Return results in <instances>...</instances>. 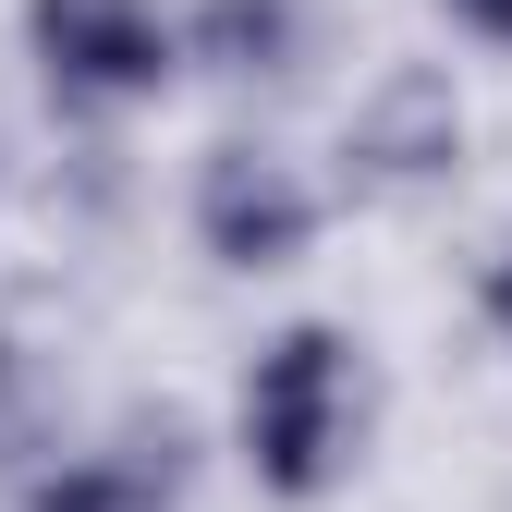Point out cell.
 <instances>
[{
	"mask_svg": "<svg viewBox=\"0 0 512 512\" xmlns=\"http://www.w3.org/2000/svg\"><path fill=\"white\" fill-rule=\"evenodd\" d=\"M452 98H439L427 74H403L391 98H378V122H366V147H391V171H427V159H452Z\"/></svg>",
	"mask_w": 512,
	"mask_h": 512,
	"instance_id": "8992f818",
	"label": "cell"
},
{
	"mask_svg": "<svg viewBox=\"0 0 512 512\" xmlns=\"http://www.w3.org/2000/svg\"><path fill=\"white\" fill-rule=\"evenodd\" d=\"M25 37L61 98H159L183 61L159 0H25Z\"/></svg>",
	"mask_w": 512,
	"mask_h": 512,
	"instance_id": "7a4b0ae2",
	"label": "cell"
},
{
	"mask_svg": "<svg viewBox=\"0 0 512 512\" xmlns=\"http://www.w3.org/2000/svg\"><path fill=\"white\" fill-rule=\"evenodd\" d=\"M488 330L512 342V256H500V269H488Z\"/></svg>",
	"mask_w": 512,
	"mask_h": 512,
	"instance_id": "52a82bcc",
	"label": "cell"
},
{
	"mask_svg": "<svg viewBox=\"0 0 512 512\" xmlns=\"http://www.w3.org/2000/svg\"><path fill=\"white\" fill-rule=\"evenodd\" d=\"M196 49L232 61V74H281V61H293V0H208Z\"/></svg>",
	"mask_w": 512,
	"mask_h": 512,
	"instance_id": "277c9868",
	"label": "cell"
},
{
	"mask_svg": "<svg viewBox=\"0 0 512 512\" xmlns=\"http://www.w3.org/2000/svg\"><path fill=\"white\" fill-rule=\"evenodd\" d=\"M196 232L220 269H293V256L317 244V196H305V171L269 159V147H220L208 183H196Z\"/></svg>",
	"mask_w": 512,
	"mask_h": 512,
	"instance_id": "3957f363",
	"label": "cell"
},
{
	"mask_svg": "<svg viewBox=\"0 0 512 512\" xmlns=\"http://www.w3.org/2000/svg\"><path fill=\"white\" fill-rule=\"evenodd\" d=\"M464 25H488V37H512V0H452Z\"/></svg>",
	"mask_w": 512,
	"mask_h": 512,
	"instance_id": "ba28073f",
	"label": "cell"
},
{
	"mask_svg": "<svg viewBox=\"0 0 512 512\" xmlns=\"http://www.w3.org/2000/svg\"><path fill=\"white\" fill-rule=\"evenodd\" d=\"M354 427H366V366H354L342 330H281L244 366V464H256V488L317 500L354 464Z\"/></svg>",
	"mask_w": 512,
	"mask_h": 512,
	"instance_id": "6da1fadb",
	"label": "cell"
},
{
	"mask_svg": "<svg viewBox=\"0 0 512 512\" xmlns=\"http://www.w3.org/2000/svg\"><path fill=\"white\" fill-rule=\"evenodd\" d=\"M25 512H171V488H159L147 464L98 452V464H61V476H37V500H25Z\"/></svg>",
	"mask_w": 512,
	"mask_h": 512,
	"instance_id": "5b68a950",
	"label": "cell"
}]
</instances>
